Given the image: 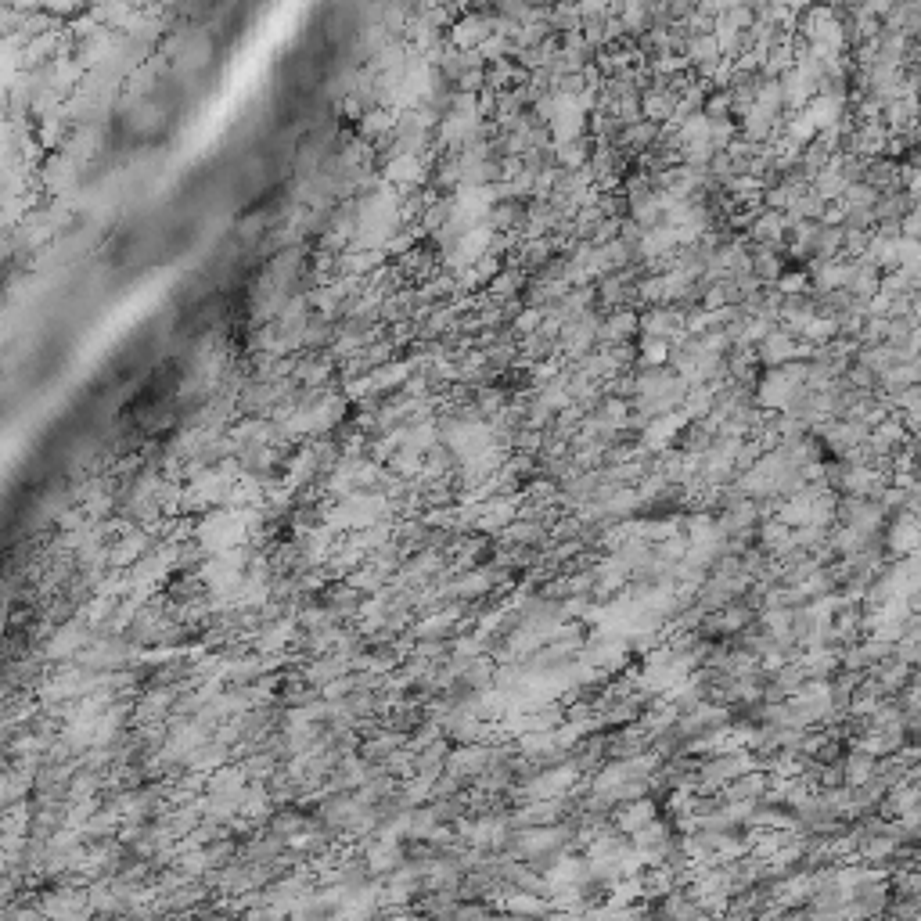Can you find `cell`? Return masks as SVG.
I'll use <instances>...</instances> for the list:
<instances>
[{
    "mask_svg": "<svg viewBox=\"0 0 921 921\" xmlns=\"http://www.w3.org/2000/svg\"><path fill=\"white\" fill-rule=\"evenodd\" d=\"M904 238H914V242H921V209H914V213L904 220Z\"/></svg>",
    "mask_w": 921,
    "mask_h": 921,
    "instance_id": "cell-1",
    "label": "cell"
}]
</instances>
